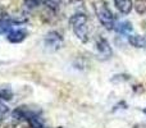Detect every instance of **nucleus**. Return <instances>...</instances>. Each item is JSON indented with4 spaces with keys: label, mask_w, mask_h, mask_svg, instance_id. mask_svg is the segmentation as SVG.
Wrapping results in <instances>:
<instances>
[{
    "label": "nucleus",
    "mask_w": 146,
    "mask_h": 128,
    "mask_svg": "<svg viewBox=\"0 0 146 128\" xmlns=\"http://www.w3.org/2000/svg\"><path fill=\"white\" fill-rule=\"evenodd\" d=\"M128 42L137 49H146V38L140 35H129Z\"/></svg>",
    "instance_id": "9"
},
{
    "label": "nucleus",
    "mask_w": 146,
    "mask_h": 128,
    "mask_svg": "<svg viewBox=\"0 0 146 128\" xmlns=\"http://www.w3.org/2000/svg\"><path fill=\"white\" fill-rule=\"evenodd\" d=\"M114 31H115L117 33H119V35L122 36H126V35H131L132 32V25L129 22H127V21H119V22H114Z\"/></svg>",
    "instance_id": "6"
},
{
    "label": "nucleus",
    "mask_w": 146,
    "mask_h": 128,
    "mask_svg": "<svg viewBox=\"0 0 146 128\" xmlns=\"http://www.w3.org/2000/svg\"><path fill=\"white\" fill-rule=\"evenodd\" d=\"M114 5L122 14H129L131 10L133 9L132 0H114Z\"/></svg>",
    "instance_id": "7"
},
{
    "label": "nucleus",
    "mask_w": 146,
    "mask_h": 128,
    "mask_svg": "<svg viewBox=\"0 0 146 128\" xmlns=\"http://www.w3.org/2000/svg\"><path fill=\"white\" fill-rule=\"evenodd\" d=\"M27 123L30 124L31 128H46L45 123H44V121H42V118L40 117V114L38 113H33L31 117H28Z\"/></svg>",
    "instance_id": "10"
},
{
    "label": "nucleus",
    "mask_w": 146,
    "mask_h": 128,
    "mask_svg": "<svg viewBox=\"0 0 146 128\" xmlns=\"http://www.w3.org/2000/svg\"><path fill=\"white\" fill-rule=\"evenodd\" d=\"M17 25L15 22H13L9 18H0V35H8L10 31L14 28V26Z\"/></svg>",
    "instance_id": "8"
},
{
    "label": "nucleus",
    "mask_w": 146,
    "mask_h": 128,
    "mask_svg": "<svg viewBox=\"0 0 146 128\" xmlns=\"http://www.w3.org/2000/svg\"><path fill=\"white\" fill-rule=\"evenodd\" d=\"M94 9H95V14L98 17L99 22L106 28V30H113L114 28V15L113 12L109 9L108 4L105 1H96L94 5Z\"/></svg>",
    "instance_id": "2"
},
{
    "label": "nucleus",
    "mask_w": 146,
    "mask_h": 128,
    "mask_svg": "<svg viewBox=\"0 0 146 128\" xmlns=\"http://www.w3.org/2000/svg\"><path fill=\"white\" fill-rule=\"evenodd\" d=\"M44 3L51 9H56L59 7V4H60V0H44Z\"/></svg>",
    "instance_id": "13"
},
{
    "label": "nucleus",
    "mask_w": 146,
    "mask_h": 128,
    "mask_svg": "<svg viewBox=\"0 0 146 128\" xmlns=\"http://www.w3.org/2000/svg\"><path fill=\"white\" fill-rule=\"evenodd\" d=\"M44 3V0H23V4L27 9H35V8L40 7L41 4Z\"/></svg>",
    "instance_id": "11"
},
{
    "label": "nucleus",
    "mask_w": 146,
    "mask_h": 128,
    "mask_svg": "<svg viewBox=\"0 0 146 128\" xmlns=\"http://www.w3.org/2000/svg\"><path fill=\"white\" fill-rule=\"evenodd\" d=\"M63 44H64L63 36L59 32H56V31H50V32H48L45 35V37H44V45L50 51L59 50V49L63 46Z\"/></svg>",
    "instance_id": "3"
},
{
    "label": "nucleus",
    "mask_w": 146,
    "mask_h": 128,
    "mask_svg": "<svg viewBox=\"0 0 146 128\" xmlns=\"http://www.w3.org/2000/svg\"><path fill=\"white\" fill-rule=\"evenodd\" d=\"M96 50H98L99 58L103 59V60H108V59L111 56V54H113V50H111V48H110V44H109L108 40L104 37L98 38V41H96Z\"/></svg>",
    "instance_id": "4"
},
{
    "label": "nucleus",
    "mask_w": 146,
    "mask_h": 128,
    "mask_svg": "<svg viewBox=\"0 0 146 128\" xmlns=\"http://www.w3.org/2000/svg\"><path fill=\"white\" fill-rule=\"evenodd\" d=\"M26 37H27V31H25L23 28H13V30L8 33V40L12 44L22 42Z\"/></svg>",
    "instance_id": "5"
},
{
    "label": "nucleus",
    "mask_w": 146,
    "mask_h": 128,
    "mask_svg": "<svg viewBox=\"0 0 146 128\" xmlns=\"http://www.w3.org/2000/svg\"><path fill=\"white\" fill-rule=\"evenodd\" d=\"M8 113V106L5 105L4 103H3L1 100H0V123H1L3 118H4V115Z\"/></svg>",
    "instance_id": "14"
},
{
    "label": "nucleus",
    "mask_w": 146,
    "mask_h": 128,
    "mask_svg": "<svg viewBox=\"0 0 146 128\" xmlns=\"http://www.w3.org/2000/svg\"><path fill=\"white\" fill-rule=\"evenodd\" d=\"M87 15L83 13H76L71 17L69 23L73 30V33L77 36L78 40L86 42L88 40V26H87Z\"/></svg>",
    "instance_id": "1"
},
{
    "label": "nucleus",
    "mask_w": 146,
    "mask_h": 128,
    "mask_svg": "<svg viewBox=\"0 0 146 128\" xmlns=\"http://www.w3.org/2000/svg\"><path fill=\"white\" fill-rule=\"evenodd\" d=\"M142 111H144V113L146 114V108H145V109H144V110H142Z\"/></svg>",
    "instance_id": "15"
},
{
    "label": "nucleus",
    "mask_w": 146,
    "mask_h": 128,
    "mask_svg": "<svg viewBox=\"0 0 146 128\" xmlns=\"http://www.w3.org/2000/svg\"><path fill=\"white\" fill-rule=\"evenodd\" d=\"M13 97V92L9 88H0V100H10Z\"/></svg>",
    "instance_id": "12"
}]
</instances>
